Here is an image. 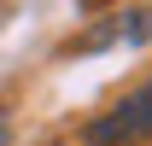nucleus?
Masks as SVG:
<instances>
[{
  "label": "nucleus",
  "mask_w": 152,
  "mask_h": 146,
  "mask_svg": "<svg viewBox=\"0 0 152 146\" xmlns=\"http://www.w3.org/2000/svg\"><path fill=\"white\" fill-rule=\"evenodd\" d=\"M88 146H134V140H152V82L129 88L111 111H99L94 123L82 128Z\"/></svg>",
  "instance_id": "1"
}]
</instances>
